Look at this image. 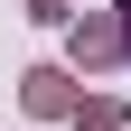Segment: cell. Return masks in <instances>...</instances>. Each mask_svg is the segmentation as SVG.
I'll use <instances>...</instances> for the list:
<instances>
[{"label":"cell","instance_id":"cell-1","mask_svg":"<svg viewBox=\"0 0 131 131\" xmlns=\"http://www.w3.org/2000/svg\"><path fill=\"white\" fill-rule=\"evenodd\" d=\"M28 103H38V112H56V103H66V75H47V66H38V75H28Z\"/></svg>","mask_w":131,"mask_h":131},{"label":"cell","instance_id":"cell-2","mask_svg":"<svg viewBox=\"0 0 131 131\" xmlns=\"http://www.w3.org/2000/svg\"><path fill=\"white\" fill-rule=\"evenodd\" d=\"M75 56H84V66H94V56H112V28H103V19H84V28H75Z\"/></svg>","mask_w":131,"mask_h":131},{"label":"cell","instance_id":"cell-3","mask_svg":"<svg viewBox=\"0 0 131 131\" xmlns=\"http://www.w3.org/2000/svg\"><path fill=\"white\" fill-rule=\"evenodd\" d=\"M122 19H131V0H122Z\"/></svg>","mask_w":131,"mask_h":131}]
</instances>
